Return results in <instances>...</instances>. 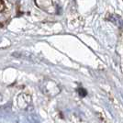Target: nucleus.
I'll use <instances>...</instances> for the list:
<instances>
[{
  "label": "nucleus",
  "mask_w": 123,
  "mask_h": 123,
  "mask_svg": "<svg viewBox=\"0 0 123 123\" xmlns=\"http://www.w3.org/2000/svg\"><path fill=\"white\" fill-rule=\"evenodd\" d=\"M109 19L112 21V22H114L115 24H117V25H118V26L122 25V20H121V18H120L118 16L112 15V16H111V18H110Z\"/></svg>",
  "instance_id": "nucleus-1"
},
{
  "label": "nucleus",
  "mask_w": 123,
  "mask_h": 123,
  "mask_svg": "<svg viewBox=\"0 0 123 123\" xmlns=\"http://www.w3.org/2000/svg\"><path fill=\"white\" fill-rule=\"evenodd\" d=\"M79 94H80L82 97H85V96L86 95V90H84L83 88H80V89H79Z\"/></svg>",
  "instance_id": "nucleus-2"
},
{
  "label": "nucleus",
  "mask_w": 123,
  "mask_h": 123,
  "mask_svg": "<svg viewBox=\"0 0 123 123\" xmlns=\"http://www.w3.org/2000/svg\"><path fill=\"white\" fill-rule=\"evenodd\" d=\"M4 9V4H3V2L2 1H0V12Z\"/></svg>",
  "instance_id": "nucleus-3"
}]
</instances>
